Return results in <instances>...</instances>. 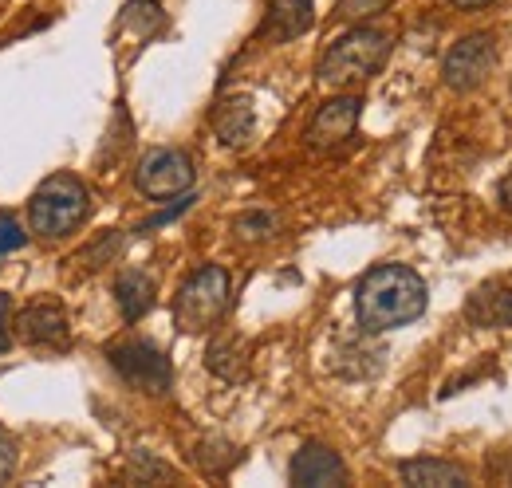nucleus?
Masks as SVG:
<instances>
[{
  "label": "nucleus",
  "mask_w": 512,
  "mask_h": 488,
  "mask_svg": "<svg viewBox=\"0 0 512 488\" xmlns=\"http://www.w3.org/2000/svg\"><path fill=\"white\" fill-rule=\"evenodd\" d=\"M426 280L406 264H379L355 288V315L367 335H383L426 315Z\"/></svg>",
  "instance_id": "obj_1"
},
{
  "label": "nucleus",
  "mask_w": 512,
  "mask_h": 488,
  "mask_svg": "<svg viewBox=\"0 0 512 488\" xmlns=\"http://www.w3.org/2000/svg\"><path fill=\"white\" fill-rule=\"evenodd\" d=\"M91 213V193L75 174H52L48 182L36 185L28 201V225L44 241H64L71 237Z\"/></svg>",
  "instance_id": "obj_2"
},
{
  "label": "nucleus",
  "mask_w": 512,
  "mask_h": 488,
  "mask_svg": "<svg viewBox=\"0 0 512 488\" xmlns=\"http://www.w3.org/2000/svg\"><path fill=\"white\" fill-rule=\"evenodd\" d=\"M386 56H390V36L379 32V28L359 24V28L343 32V36L323 52L320 71H316V75H320L323 87L343 91V87L367 83L375 71H383Z\"/></svg>",
  "instance_id": "obj_3"
},
{
  "label": "nucleus",
  "mask_w": 512,
  "mask_h": 488,
  "mask_svg": "<svg viewBox=\"0 0 512 488\" xmlns=\"http://www.w3.org/2000/svg\"><path fill=\"white\" fill-rule=\"evenodd\" d=\"M229 311V272L221 264H201L190 280L178 288L174 300V323L186 335L209 331Z\"/></svg>",
  "instance_id": "obj_4"
},
{
  "label": "nucleus",
  "mask_w": 512,
  "mask_h": 488,
  "mask_svg": "<svg viewBox=\"0 0 512 488\" xmlns=\"http://www.w3.org/2000/svg\"><path fill=\"white\" fill-rule=\"evenodd\" d=\"M107 359L123 374V382L134 386V390H142V394H166L174 386V366H170V359L154 343H142V339L115 343L107 351Z\"/></svg>",
  "instance_id": "obj_5"
},
{
  "label": "nucleus",
  "mask_w": 512,
  "mask_h": 488,
  "mask_svg": "<svg viewBox=\"0 0 512 488\" xmlns=\"http://www.w3.org/2000/svg\"><path fill=\"white\" fill-rule=\"evenodd\" d=\"M134 185L150 201H170V197L190 193L193 189L190 154H182V150H154V154H146L138 162V170H134Z\"/></svg>",
  "instance_id": "obj_6"
},
{
  "label": "nucleus",
  "mask_w": 512,
  "mask_h": 488,
  "mask_svg": "<svg viewBox=\"0 0 512 488\" xmlns=\"http://www.w3.org/2000/svg\"><path fill=\"white\" fill-rule=\"evenodd\" d=\"M497 67V44L493 36L485 32H473V36H461L453 48H449L446 63H442V79H446L449 91H477Z\"/></svg>",
  "instance_id": "obj_7"
},
{
  "label": "nucleus",
  "mask_w": 512,
  "mask_h": 488,
  "mask_svg": "<svg viewBox=\"0 0 512 488\" xmlns=\"http://www.w3.org/2000/svg\"><path fill=\"white\" fill-rule=\"evenodd\" d=\"M363 115V99L359 95H339V99H327L316 119L308 122V146L312 150H339L343 142L355 138V126Z\"/></svg>",
  "instance_id": "obj_8"
},
{
  "label": "nucleus",
  "mask_w": 512,
  "mask_h": 488,
  "mask_svg": "<svg viewBox=\"0 0 512 488\" xmlns=\"http://www.w3.org/2000/svg\"><path fill=\"white\" fill-rule=\"evenodd\" d=\"M16 335L28 347H67L71 343V327H67L64 307L56 300H36V304L16 311Z\"/></svg>",
  "instance_id": "obj_9"
},
{
  "label": "nucleus",
  "mask_w": 512,
  "mask_h": 488,
  "mask_svg": "<svg viewBox=\"0 0 512 488\" xmlns=\"http://www.w3.org/2000/svg\"><path fill=\"white\" fill-rule=\"evenodd\" d=\"M288 481L300 488H335L347 481V465H343V457H339L335 449L312 441V445H304V449L292 457Z\"/></svg>",
  "instance_id": "obj_10"
},
{
  "label": "nucleus",
  "mask_w": 512,
  "mask_h": 488,
  "mask_svg": "<svg viewBox=\"0 0 512 488\" xmlns=\"http://www.w3.org/2000/svg\"><path fill=\"white\" fill-rule=\"evenodd\" d=\"M312 24H316L312 0H272L264 12V24H260V40L288 44V40H300Z\"/></svg>",
  "instance_id": "obj_11"
},
{
  "label": "nucleus",
  "mask_w": 512,
  "mask_h": 488,
  "mask_svg": "<svg viewBox=\"0 0 512 488\" xmlns=\"http://www.w3.org/2000/svg\"><path fill=\"white\" fill-rule=\"evenodd\" d=\"M398 477L414 488H461L469 485V473L461 465H449L438 457H414L398 465Z\"/></svg>",
  "instance_id": "obj_12"
},
{
  "label": "nucleus",
  "mask_w": 512,
  "mask_h": 488,
  "mask_svg": "<svg viewBox=\"0 0 512 488\" xmlns=\"http://www.w3.org/2000/svg\"><path fill=\"white\" fill-rule=\"evenodd\" d=\"M465 319L473 327H512V288H497V284L477 288L465 304Z\"/></svg>",
  "instance_id": "obj_13"
},
{
  "label": "nucleus",
  "mask_w": 512,
  "mask_h": 488,
  "mask_svg": "<svg viewBox=\"0 0 512 488\" xmlns=\"http://www.w3.org/2000/svg\"><path fill=\"white\" fill-rule=\"evenodd\" d=\"M253 126H256V115H253V103L241 95V99H225L217 111H213V130H217V138L225 142V146H245L249 138H253Z\"/></svg>",
  "instance_id": "obj_14"
},
{
  "label": "nucleus",
  "mask_w": 512,
  "mask_h": 488,
  "mask_svg": "<svg viewBox=\"0 0 512 488\" xmlns=\"http://www.w3.org/2000/svg\"><path fill=\"white\" fill-rule=\"evenodd\" d=\"M115 300H119L123 319H127V323H138V319L154 307V280H150L146 272L130 268V272H123V276L115 280Z\"/></svg>",
  "instance_id": "obj_15"
},
{
  "label": "nucleus",
  "mask_w": 512,
  "mask_h": 488,
  "mask_svg": "<svg viewBox=\"0 0 512 488\" xmlns=\"http://www.w3.org/2000/svg\"><path fill=\"white\" fill-rule=\"evenodd\" d=\"M193 461L201 465V473H209V477H225V473L241 461V449H237V445H229V441H221V437H209V441H201V445H197Z\"/></svg>",
  "instance_id": "obj_16"
},
{
  "label": "nucleus",
  "mask_w": 512,
  "mask_h": 488,
  "mask_svg": "<svg viewBox=\"0 0 512 488\" xmlns=\"http://www.w3.org/2000/svg\"><path fill=\"white\" fill-rule=\"evenodd\" d=\"M205 363H209L213 374H221V378H241V370H245L241 351H237V343H233V339H217V343L209 347Z\"/></svg>",
  "instance_id": "obj_17"
},
{
  "label": "nucleus",
  "mask_w": 512,
  "mask_h": 488,
  "mask_svg": "<svg viewBox=\"0 0 512 488\" xmlns=\"http://www.w3.org/2000/svg\"><path fill=\"white\" fill-rule=\"evenodd\" d=\"M237 237H245V241H268L272 233H276V217L272 213H245V217H237Z\"/></svg>",
  "instance_id": "obj_18"
},
{
  "label": "nucleus",
  "mask_w": 512,
  "mask_h": 488,
  "mask_svg": "<svg viewBox=\"0 0 512 488\" xmlns=\"http://www.w3.org/2000/svg\"><path fill=\"white\" fill-rule=\"evenodd\" d=\"M119 233H107V237H99V241L91 244V248H83L79 256H75V264H87V268H103V264H111V256L119 252Z\"/></svg>",
  "instance_id": "obj_19"
},
{
  "label": "nucleus",
  "mask_w": 512,
  "mask_h": 488,
  "mask_svg": "<svg viewBox=\"0 0 512 488\" xmlns=\"http://www.w3.org/2000/svg\"><path fill=\"white\" fill-rule=\"evenodd\" d=\"M130 477H134V481H170L174 473H170L166 465L150 461L146 453H134V461H130Z\"/></svg>",
  "instance_id": "obj_20"
},
{
  "label": "nucleus",
  "mask_w": 512,
  "mask_h": 488,
  "mask_svg": "<svg viewBox=\"0 0 512 488\" xmlns=\"http://www.w3.org/2000/svg\"><path fill=\"white\" fill-rule=\"evenodd\" d=\"M24 244H28V233H24V225H20L16 217H0V256L16 252V248H24Z\"/></svg>",
  "instance_id": "obj_21"
},
{
  "label": "nucleus",
  "mask_w": 512,
  "mask_h": 488,
  "mask_svg": "<svg viewBox=\"0 0 512 488\" xmlns=\"http://www.w3.org/2000/svg\"><path fill=\"white\" fill-rule=\"evenodd\" d=\"M390 0H339V16L343 20H367L375 12H383Z\"/></svg>",
  "instance_id": "obj_22"
},
{
  "label": "nucleus",
  "mask_w": 512,
  "mask_h": 488,
  "mask_svg": "<svg viewBox=\"0 0 512 488\" xmlns=\"http://www.w3.org/2000/svg\"><path fill=\"white\" fill-rule=\"evenodd\" d=\"M12 347V300L0 292V355Z\"/></svg>",
  "instance_id": "obj_23"
},
{
  "label": "nucleus",
  "mask_w": 512,
  "mask_h": 488,
  "mask_svg": "<svg viewBox=\"0 0 512 488\" xmlns=\"http://www.w3.org/2000/svg\"><path fill=\"white\" fill-rule=\"evenodd\" d=\"M16 473V445L8 437H0V485Z\"/></svg>",
  "instance_id": "obj_24"
},
{
  "label": "nucleus",
  "mask_w": 512,
  "mask_h": 488,
  "mask_svg": "<svg viewBox=\"0 0 512 488\" xmlns=\"http://www.w3.org/2000/svg\"><path fill=\"white\" fill-rule=\"evenodd\" d=\"M497 201H501L505 213H512V170L501 178V185H497Z\"/></svg>",
  "instance_id": "obj_25"
},
{
  "label": "nucleus",
  "mask_w": 512,
  "mask_h": 488,
  "mask_svg": "<svg viewBox=\"0 0 512 488\" xmlns=\"http://www.w3.org/2000/svg\"><path fill=\"white\" fill-rule=\"evenodd\" d=\"M449 4H457V8L469 12V8H485V4H493V0H449Z\"/></svg>",
  "instance_id": "obj_26"
}]
</instances>
